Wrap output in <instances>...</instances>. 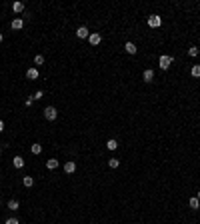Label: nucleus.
<instances>
[{
  "label": "nucleus",
  "mask_w": 200,
  "mask_h": 224,
  "mask_svg": "<svg viewBox=\"0 0 200 224\" xmlns=\"http://www.w3.org/2000/svg\"><path fill=\"white\" fill-rule=\"evenodd\" d=\"M4 224H20V220H18V218H14V216H10V218L4 220Z\"/></svg>",
  "instance_id": "5701e85b"
},
{
  "label": "nucleus",
  "mask_w": 200,
  "mask_h": 224,
  "mask_svg": "<svg viewBox=\"0 0 200 224\" xmlns=\"http://www.w3.org/2000/svg\"><path fill=\"white\" fill-rule=\"evenodd\" d=\"M108 166H110V168H118V166H120V160H118V158H108Z\"/></svg>",
  "instance_id": "aec40b11"
},
{
  "label": "nucleus",
  "mask_w": 200,
  "mask_h": 224,
  "mask_svg": "<svg viewBox=\"0 0 200 224\" xmlns=\"http://www.w3.org/2000/svg\"><path fill=\"white\" fill-rule=\"evenodd\" d=\"M172 56H168V54H162V56L158 58V66H160V70H168L170 66H172Z\"/></svg>",
  "instance_id": "f257e3e1"
},
{
  "label": "nucleus",
  "mask_w": 200,
  "mask_h": 224,
  "mask_svg": "<svg viewBox=\"0 0 200 224\" xmlns=\"http://www.w3.org/2000/svg\"><path fill=\"white\" fill-rule=\"evenodd\" d=\"M190 74L194 76V78H200V64H194V66L190 68Z\"/></svg>",
  "instance_id": "f3484780"
},
{
  "label": "nucleus",
  "mask_w": 200,
  "mask_h": 224,
  "mask_svg": "<svg viewBox=\"0 0 200 224\" xmlns=\"http://www.w3.org/2000/svg\"><path fill=\"white\" fill-rule=\"evenodd\" d=\"M76 36L84 40V38H88V36H90V30L86 28V26H78V28H76Z\"/></svg>",
  "instance_id": "0eeeda50"
},
{
  "label": "nucleus",
  "mask_w": 200,
  "mask_h": 224,
  "mask_svg": "<svg viewBox=\"0 0 200 224\" xmlns=\"http://www.w3.org/2000/svg\"><path fill=\"white\" fill-rule=\"evenodd\" d=\"M8 210H12V212H16V210H18L20 208V202L18 200H16V198H12V200H8Z\"/></svg>",
  "instance_id": "f8f14e48"
},
{
  "label": "nucleus",
  "mask_w": 200,
  "mask_h": 224,
  "mask_svg": "<svg viewBox=\"0 0 200 224\" xmlns=\"http://www.w3.org/2000/svg\"><path fill=\"white\" fill-rule=\"evenodd\" d=\"M188 204H190V208H200V200L196 198V196H192V198H190V202H188Z\"/></svg>",
  "instance_id": "a211bd4d"
},
{
  "label": "nucleus",
  "mask_w": 200,
  "mask_h": 224,
  "mask_svg": "<svg viewBox=\"0 0 200 224\" xmlns=\"http://www.w3.org/2000/svg\"><path fill=\"white\" fill-rule=\"evenodd\" d=\"M12 166L18 168V170H20V168H24V158L22 156H14L12 158Z\"/></svg>",
  "instance_id": "9d476101"
},
{
  "label": "nucleus",
  "mask_w": 200,
  "mask_h": 224,
  "mask_svg": "<svg viewBox=\"0 0 200 224\" xmlns=\"http://www.w3.org/2000/svg\"><path fill=\"white\" fill-rule=\"evenodd\" d=\"M142 78H144V82H152V78H154V70L152 68H146L142 72Z\"/></svg>",
  "instance_id": "1a4fd4ad"
},
{
  "label": "nucleus",
  "mask_w": 200,
  "mask_h": 224,
  "mask_svg": "<svg viewBox=\"0 0 200 224\" xmlns=\"http://www.w3.org/2000/svg\"><path fill=\"white\" fill-rule=\"evenodd\" d=\"M44 118L50 120V122H54V120L58 118V110H56L54 106H46V108H44Z\"/></svg>",
  "instance_id": "f03ea898"
},
{
  "label": "nucleus",
  "mask_w": 200,
  "mask_h": 224,
  "mask_svg": "<svg viewBox=\"0 0 200 224\" xmlns=\"http://www.w3.org/2000/svg\"><path fill=\"white\" fill-rule=\"evenodd\" d=\"M22 184H24L26 188H30L32 184H34V178H32V176H24V178H22Z\"/></svg>",
  "instance_id": "6ab92c4d"
},
{
  "label": "nucleus",
  "mask_w": 200,
  "mask_h": 224,
  "mask_svg": "<svg viewBox=\"0 0 200 224\" xmlns=\"http://www.w3.org/2000/svg\"><path fill=\"white\" fill-rule=\"evenodd\" d=\"M0 206H2V202H0Z\"/></svg>",
  "instance_id": "c756f323"
},
{
  "label": "nucleus",
  "mask_w": 200,
  "mask_h": 224,
  "mask_svg": "<svg viewBox=\"0 0 200 224\" xmlns=\"http://www.w3.org/2000/svg\"><path fill=\"white\" fill-rule=\"evenodd\" d=\"M196 198H198V200H200V190H198V196H196Z\"/></svg>",
  "instance_id": "cd10ccee"
},
{
  "label": "nucleus",
  "mask_w": 200,
  "mask_h": 224,
  "mask_svg": "<svg viewBox=\"0 0 200 224\" xmlns=\"http://www.w3.org/2000/svg\"><path fill=\"white\" fill-rule=\"evenodd\" d=\"M58 166H60V162H58L56 158H50V160H46V168H48V170H56Z\"/></svg>",
  "instance_id": "9b49d317"
},
{
  "label": "nucleus",
  "mask_w": 200,
  "mask_h": 224,
  "mask_svg": "<svg viewBox=\"0 0 200 224\" xmlns=\"http://www.w3.org/2000/svg\"><path fill=\"white\" fill-rule=\"evenodd\" d=\"M124 50H126L128 54H136V44H134V42H126V44H124Z\"/></svg>",
  "instance_id": "ddd939ff"
},
{
  "label": "nucleus",
  "mask_w": 200,
  "mask_h": 224,
  "mask_svg": "<svg viewBox=\"0 0 200 224\" xmlns=\"http://www.w3.org/2000/svg\"><path fill=\"white\" fill-rule=\"evenodd\" d=\"M0 154H2V146H0Z\"/></svg>",
  "instance_id": "c85d7f7f"
},
{
  "label": "nucleus",
  "mask_w": 200,
  "mask_h": 224,
  "mask_svg": "<svg viewBox=\"0 0 200 224\" xmlns=\"http://www.w3.org/2000/svg\"><path fill=\"white\" fill-rule=\"evenodd\" d=\"M0 132H4V120H0Z\"/></svg>",
  "instance_id": "a878e982"
},
{
  "label": "nucleus",
  "mask_w": 200,
  "mask_h": 224,
  "mask_svg": "<svg viewBox=\"0 0 200 224\" xmlns=\"http://www.w3.org/2000/svg\"><path fill=\"white\" fill-rule=\"evenodd\" d=\"M106 148H108V150H116V148H118L116 138H110V140H108V142H106Z\"/></svg>",
  "instance_id": "dca6fc26"
},
{
  "label": "nucleus",
  "mask_w": 200,
  "mask_h": 224,
  "mask_svg": "<svg viewBox=\"0 0 200 224\" xmlns=\"http://www.w3.org/2000/svg\"><path fill=\"white\" fill-rule=\"evenodd\" d=\"M88 42L92 46H98L100 42H102V36H100V32H90V36H88Z\"/></svg>",
  "instance_id": "20e7f679"
},
{
  "label": "nucleus",
  "mask_w": 200,
  "mask_h": 224,
  "mask_svg": "<svg viewBox=\"0 0 200 224\" xmlns=\"http://www.w3.org/2000/svg\"><path fill=\"white\" fill-rule=\"evenodd\" d=\"M42 96H44V92H42V90H36V94H32V98H34V100H40Z\"/></svg>",
  "instance_id": "b1692460"
},
{
  "label": "nucleus",
  "mask_w": 200,
  "mask_h": 224,
  "mask_svg": "<svg viewBox=\"0 0 200 224\" xmlns=\"http://www.w3.org/2000/svg\"><path fill=\"white\" fill-rule=\"evenodd\" d=\"M34 64H36V68H38L40 64H44V56H42V54H36V56H34Z\"/></svg>",
  "instance_id": "4be33fe9"
},
{
  "label": "nucleus",
  "mask_w": 200,
  "mask_h": 224,
  "mask_svg": "<svg viewBox=\"0 0 200 224\" xmlns=\"http://www.w3.org/2000/svg\"><path fill=\"white\" fill-rule=\"evenodd\" d=\"M64 172H66V174H74V172H76V162L68 160L66 164H64Z\"/></svg>",
  "instance_id": "6e6552de"
},
{
  "label": "nucleus",
  "mask_w": 200,
  "mask_h": 224,
  "mask_svg": "<svg viewBox=\"0 0 200 224\" xmlns=\"http://www.w3.org/2000/svg\"><path fill=\"white\" fill-rule=\"evenodd\" d=\"M30 152H32L34 156L42 154V144H32V146H30Z\"/></svg>",
  "instance_id": "2eb2a0df"
},
{
  "label": "nucleus",
  "mask_w": 200,
  "mask_h": 224,
  "mask_svg": "<svg viewBox=\"0 0 200 224\" xmlns=\"http://www.w3.org/2000/svg\"><path fill=\"white\" fill-rule=\"evenodd\" d=\"M32 102H34V98H32V96H28V98H26V106H30Z\"/></svg>",
  "instance_id": "393cba45"
},
{
  "label": "nucleus",
  "mask_w": 200,
  "mask_h": 224,
  "mask_svg": "<svg viewBox=\"0 0 200 224\" xmlns=\"http://www.w3.org/2000/svg\"><path fill=\"white\" fill-rule=\"evenodd\" d=\"M4 40V34H2V32H0V42H2Z\"/></svg>",
  "instance_id": "bb28decb"
},
{
  "label": "nucleus",
  "mask_w": 200,
  "mask_h": 224,
  "mask_svg": "<svg viewBox=\"0 0 200 224\" xmlns=\"http://www.w3.org/2000/svg\"><path fill=\"white\" fill-rule=\"evenodd\" d=\"M12 10H14L16 14H22L24 12V2H14L12 4Z\"/></svg>",
  "instance_id": "4468645a"
},
{
  "label": "nucleus",
  "mask_w": 200,
  "mask_h": 224,
  "mask_svg": "<svg viewBox=\"0 0 200 224\" xmlns=\"http://www.w3.org/2000/svg\"><path fill=\"white\" fill-rule=\"evenodd\" d=\"M38 76H40V72H38V68H36V66H32V68L26 70V78H28V80H36Z\"/></svg>",
  "instance_id": "39448f33"
},
{
  "label": "nucleus",
  "mask_w": 200,
  "mask_h": 224,
  "mask_svg": "<svg viewBox=\"0 0 200 224\" xmlns=\"http://www.w3.org/2000/svg\"><path fill=\"white\" fill-rule=\"evenodd\" d=\"M198 54H200V48H196V46H190V48H188V56H198Z\"/></svg>",
  "instance_id": "412c9836"
},
{
  "label": "nucleus",
  "mask_w": 200,
  "mask_h": 224,
  "mask_svg": "<svg viewBox=\"0 0 200 224\" xmlns=\"http://www.w3.org/2000/svg\"><path fill=\"white\" fill-rule=\"evenodd\" d=\"M10 26H12V30H22L24 28V18H20V16L14 18L12 22H10Z\"/></svg>",
  "instance_id": "423d86ee"
},
{
  "label": "nucleus",
  "mask_w": 200,
  "mask_h": 224,
  "mask_svg": "<svg viewBox=\"0 0 200 224\" xmlns=\"http://www.w3.org/2000/svg\"><path fill=\"white\" fill-rule=\"evenodd\" d=\"M160 24H162V18L158 14H150L148 16V26H150V28H158Z\"/></svg>",
  "instance_id": "7ed1b4c3"
}]
</instances>
